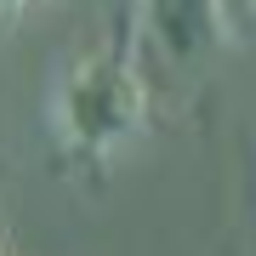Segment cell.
Wrapping results in <instances>:
<instances>
[{"label":"cell","instance_id":"obj_4","mask_svg":"<svg viewBox=\"0 0 256 256\" xmlns=\"http://www.w3.org/2000/svg\"><path fill=\"white\" fill-rule=\"evenodd\" d=\"M23 6H28V0H0V23H12V18H18Z\"/></svg>","mask_w":256,"mask_h":256},{"label":"cell","instance_id":"obj_3","mask_svg":"<svg viewBox=\"0 0 256 256\" xmlns=\"http://www.w3.org/2000/svg\"><path fill=\"white\" fill-rule=\"evenodd\" d=\"M228 23L234 28H256V0H228Z\"/></svg>","mask_w":256,"mask_h":256},{"label":"cell","instance_id":"obj_1","mask_svg":"<svg viewBox=\"0 0 256 256\" xmlns=\"http://www.w3.org/2000/svg\"><path fill=\"white\" fill-rule=\"evenodd\" d=\"M52 120H57L63 160L86 176H102L120 148H131L148 131L154 92H148V74L137 57V23L131 18H120L102 46L80 52L68 63V74L57 80Z\"/></svg>","mask_w":256,"mask_h":256},{"label":"cell","instance_id":"obj_2","mask_svg":"<svg viewBox=\"0 0 256 256\" xmlns=\"http://www.w3.org/2000/svg\"><path fill=\"white\" fill-rule=\"evenodd\" d=\"M137 34L165 68H210L234 40L228 0H137Z\"/></svg>","mask_w":256,"mask_h":256}]
</instances>
